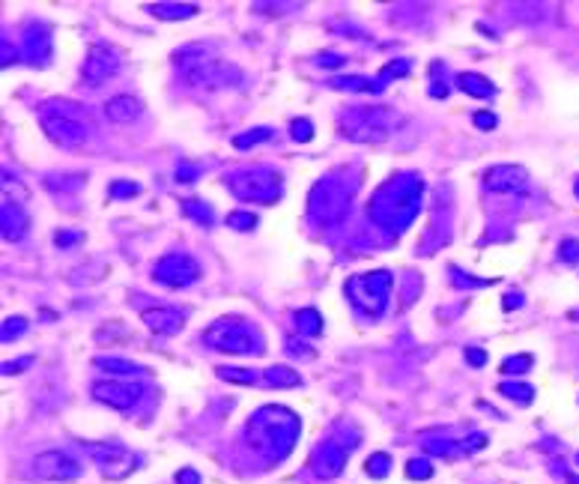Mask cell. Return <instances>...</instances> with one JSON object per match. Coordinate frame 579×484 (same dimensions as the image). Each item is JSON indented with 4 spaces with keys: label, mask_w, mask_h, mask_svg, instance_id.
Wrapping results in <instances>:
<instances>
[{
    "label": "cell",
    "mask_w": 579,
    "mask_h": 484,
    "mask_svg": "<svg viewBox=\"0 0 579 484\" xmlns=\"http://www.w3.org/2000/svg\"><path fill=\"white\" fill-rule=\"evenodd\" d=\"M487 445V436L484 434H475L472 439H466V448H484Z\"/></svg>",
    "instance_id": "681fc988"
},
{
    "label": "cell",
    "mask_w": 579,
    "mask_h": 484,
    "mask_svg": "<svg viewBox=\"0 0 579 484\" xmlns=\"http://www.w3.org/2000/svg\"><path fill=\"white\" fill-rule=\"evenodd\" d=\"M96 367H105V371H111V374H120V376H134V374H143L147 367H141V365H134L129 362V359H116V356H102V359H96Z\"/></svg>",
    "instance_id": "cb8c5ba5"
},
{
    "label": "cell",
    "mask_w": 579,
    "mask_h": 484,
    "mask_svg": "<svg viewBox=\"0 0 579 484\" xmlns=\"http://www.w3.org/2000/svg\"><path fill=\"white\" fill-rule=\"evenodd\" d=\"M141 320L147 323L150 332H159V335H176L179 329H183V311L170 308V305H159V308H147L141 314Z\"/></svg>",
    "instance_id": "e0dca14e"
},
{
    "label": "cell",
    "mask_w": 579,
    "mask_h": 484,
    "mask_svg": "<svg viewBox=\"0 0 579 484\" xmlns=\"http://www.w3.org/2000/svg\"><path fill=\"white\" fill-rule=\"evenodd\" d=\"M227 224H230V228H236V230H254L257 228V215L236 210V212L227 215Z\"/></svg>",
    "instance_id": "e575fe53"
},
{
    "label": "cell",
    "mask_w": 579,
    "mask_h": 484,
    "mask_svg": "<svg viewBox=\"0 0 579 484\" xmlns=\"http://www.w3.org/2000/svg\"><path fill=\"white\" fill-rule=\"evenodd\" d=\"M176 177H179V183H194V177H197V168H194V165H179Z\"/></svg>",
    "instance_id": "f6af8a7d"
},
{
    "label": "cell",
    "mask_w": 579,
    "mask_h": 484,
    "mask_svg": "<svg viewBox=\"0 0 579 484\" xmlns=\"http://www.w3.org/2000/svg\"><path fill=\"white\" fill-rule=\"evenodd\" d=\"M27 365H33L30 356H27V359H18V362H6V365H3V374H21V367H27Z\"/></svg>",
    "instance_id": "bcb514c9"
},
{
    "label": "cell",
    "mask_w": 579,
    "mask_h": 484,
    "mask_svg": "<svg viewBox=\"0 0 579 484\" xmlns=\"http://www.w3.org/2000/svg\"><path fill=\"white\" fill-rule=\"evenodd\" d=\"M81 239H84V233H81V230H57V233H54V242H57L60 248H72V245H78Z\"/></svg>",
    "instance_id": "74e56055"
},
{
    "label": "cell",
    "mask_w": 579,
    "mask_h": 484,
    "mask_svg": "<svg viewBox=\"0 0 579 484\" xmlns=\"http://www.w3.org/2000/svg\"><path fill=\"white\" fill-rule=\"evenodd\" d=\"M39 123L45 134L63 150H75L90 138V117L72 102H48L39 111Z\"/></svg>",
    "instance_id": "3957f363"
},
{
    "label": "cell",
    "mask_w": 579,
    "mask_h": 484,
    "mask_svg": "<svg viewBox=\"0 0 579 484\" xmlns=\"http://www.w3.org/2000/svg\"><path fill=\"white\" fill-rule=\"evenodd\" d=\"M576 461H579V454H576Z\"/></svg>",
    "instance_id": "816d5d0a"
},
{
    "label": "cell",
    "mask_w": 579,
    "mask_h": 484,
    "mask_svg": "<svg viewBox=\"0 0 579 484\" xmlns=\"http://www.w3.org/2000/svg\"><path fill=\"white\" fill-rule=\"evenodd\" d=\"M120 66H123L120 51L111 48V45H105V42H96L93 48L87 51V60H84V81L90 87H99L102 81L116 75Z\"/></svg>",
    "instance_id": "7c38bea8"
},
{
    "label": "cell",
    "mask_w": 579,
    "mask_h": 484,
    "mask_svg": "<svg viewBox=\"0 0 579 484\" xmlns=\"http://www.w3.org/2000/svg\"><path fill=\"white\" fill-rule=\"evenodd\" d=\"M457 87L463 90V93L475 96V99H490L496 93L493 81H487L484 75H478V72H460V75H457Z\"/></svg>",
    "instance_id": "44dd1931"
},
{
    "label": "cell",
    "mask_w": 579,
    "mask_h": 484,
    "mask_svg": "<svg viewBox=\"0 0 579 484\" xmlns=\"http://www.w3.org/2000/svg\"><path fill=\"white\" fill-rule=\"evenodd\" d=\"M36 478H42V481H75L78 475H81V463L75 461L72 454L66 452H42L39 457H36Z\"/></svg>",
    "instance_id": "4fadbf2b"
},
{
    "label": "cell",
    "mask_w": 579,
    "mask_h": 484,
    "mask_svg": "<svg viewBox=\"0 0 579 484\" xmlns=\"http://www.w3.org/2000/svg\"><path fill=\"white\" fill-rule=\"evenodd\" d=\"M421 194L424 183L418 177H392L370 197V219L392 233H403L421 212Z\"/></svg>",
    "instance_id": "6da1fadb"
},
{
    "label": "cell",
    "mask_w": 579,
    "mask_h": 484,
    "mask_svg": "<svg viewBox=\"0 0 579 484\" xmlns=\"http://www.w3.org/2000/svg\"><path fill=\"white\" fill-rule=\"evenodd\" d=\"M332 87L334 90H349V93H379V90H383V81L349 75V78H332Z\"/></svg>",
    "instance_id": "7402d4cb"
},
{
    "label": "cell",
    "mask_w": 579,
    "mask_h": 484,
    "mask_svg": "<svg viewBox=\"0 0 579 484\" xmlns=\"http://www.w3.org/2000/svg\"><path fill=\"white\" fill-rule=\"evenodd\" d=\"M152 278L165 287H188L201 278V263L192 254L174 251V254H165L152 266Z\"/></svg>",
    "instance_id": "30bf717a"
},
{
    "label": "cell",
    "mask_w": 579,
    "mask_h": 484,
    "mask_svg": "<svg viewBox=\"0 0 579 484\" xmlns=\"http://www.w3.org/2000/svg\"><path fill=\"white\" fill-rule=\"evenodd\" d=\"M27 224H30V221H27L21 206L12 203V201H3V239L6 242H18L24 236Z\"/></svg>",
    "instance_id": "d6986e66"
},
{
    "label": "cell",
    "mask_w": 579,
    "mask_h": 484,
    "mask_svg": "<svg viewBox=\"0 0 579 484\" xmlns=\"http://www.w3.org/2000/svg\"><path fill=\"white\" fill-rule=\"evenodd\" d=\"M219 371L221 380H227V383H236V385H260V374L254 371H248V367H215Z\"/></svg>",
    "instance_id": "d4e9b609"
},
{
    "label": "cell",
    "mask_w": 579,
    "mask_h": 484,
    "mask_svg": "<svg viewBox=\"0 0 579 484\" xmlns=\"http://www.w3.org/2000/svg\"><path fill=\"white\" fill-rule=\"evenodd\" d=\"M499 394H505V398L522 403V407L535 401V389H531V385H526V383H502V385H499Z\"/></svg>",
    "instance_id": "83f0119b"
},
{
    "label": "cell",
    "mask_w": 579,
    "mask_h": 484,
    "mask_svg": "<svg viewBox=\"0 0 579 484\" xmlns=\"http://www.w3.org/2000/svg\"><path fill=\"white\" fill-rule=\"evenodd\" d=\"M531 365H535V359H531L529 353L508 356V359H505V362H502V374H526Z\"/></svg>",
    "instance_id": "1f68e13d"
},
{
    "label": "cell",
    "mask_w": 579,
    "mask_h": 484,
    "mask_svg": "<svg viewBox=\"0 0 579 484\" xmlns=\"http://www.w3.org/2000/svg\"><path fill=\"white\" fill-rule=\"evenodd\" d=\"M484 183H487V188H493V192H499V194L526 192L529 174H526V168H520V165H496L484 174Z\"/></svg>",
    "instance_id": "9a60e30c"
},
{
    "label": "cell",
    "mask_w": 579,
    "mask_h": 484,
    "mask_svg": "<svg viewBox=\"0 0 579 484\" xmlns=\"http://www.w3.org/2000/svg\"><path fill=\"white\" fill-rule=\"evenodd\" d=\"M287 350H290L293 356H305V359H311V356H314L311 350H305V344H298L296 338H290V341H287Z\"/></svg>",
    "instance_id": "7dc6e473"
},
{
    "label": "cell",
    "mask_w": 579,
    "mask_h": 484,
    "mask_svg": "<svg viewBox=\"0 0 579 484\" xmlns=\"http://www.w3.org/2000/svg\"><path fill=\"white\" fill-rule=\"evenodd\" d=\"M183 212L188 215V219L201 221L203 228H210V224L215 221V212H212V206H206L203 201H197V197H188V201H183Z\"/></svg>",
    "instance_id": "484cf974"
},
{
    "label": "cell",
    "mask_w": 579,
    "mask_h": 484,
    "mask_svg": "<svg viewBox=\"0 0 579 484\" xmlns=\"http://www.w3.org/2000/svg\"><path fill=\"white\" fill-rule=\"evenodd\" d=\"M343 210H347V192L332 179H320L311 192V215L323 221H338Z\"/></svg>",
    "instance_id": "8fae6325"
},
{
    "label": "cell",
    "mask_w": 579,
    "mask_h": 484,
    "mask_svg": "<svg viewBox=\"0 0 579 484\" xmlns=\"http://www.w3.org/2000/svg\"><path fill=\"white\" fill-rule=\"evenodd\" d=\"M403 75H409V63H406V60H400V63H388V66L379 72V81L385 84L388 78H403Z\"/></svg>",
    "instance_id": "8d00e7d4"
},
{
    "label": "cell",
    "mask_w": 579,
    "mask_h": 484,
    "mask_svg": "<svg viewBox=\"0 0 579 484\" xmlns=\"http://www.w3.org/2000/svg\"><path fill=\"white\" fill-rule=\"evenodd\" d=\"M141 114V102L134 96H114L105 105V117L111 123H134Z\"/></svg>",
    "instance_id": "ac0fdd59"
},
{
    "label": "cell",
    "mask_w": 579,
    "mask_h": 484,
    "mask_svg": "<svg viewBox=\"0 0 579 484\" xmlns=\"http://www.w3.org/2000/svg\"><path fill=\"white\" fill-rule=\"evenodd\" d=\"M24 332H27V320H24V317H6L3 332H0V338H3V344H9V341L21 338Z\"/></svg>",
    "instance_id": "d6a6232c"
},
{
    "label": "cell",
    "mask_w": 579,
    "mask_h": 484,
    "mask_svg": "<svg viewBox=\"0 0 579 484\" xmlns=\"http://www.w3.org/2000/svg\"><path fill=\"white\" fill-rule=\"evenodd\" d=\"M176 66L183 69V78L192 87H227L230 81H239V69L224 60L206 57V45H188L176 51Z\"/></svg>",
    "instance_id": "5b68a950"
},
{
    "label": "cell",
    "mask_w": 579,
    "mask_h": 484,
    "mask_svg": "<svg viewBox=\"0 0 579 484\" xmlns=\"http://www.w3.org/2000/svg\"><path fill=\"white\" fill-rule=\"evenodd\" d=\"M311 466L320 478H338L343 466H347V448H341L338 443H325L314 452Z\"/></svg>",
    "instance_id": "2e32d148"
},
{
    "label": "cell",
    "mask_w": 579,
    "mask_h": 484,
    "mask_svg": "<svg viewBox=\"0 0 579 484\" xmlns=\"http://www.w3.org/2000/svg\"><path fill=\"white\" fill-rule=\"evenodd\" d=\"M302 421L287 407H260L248 421V443L269 461H284L293 452Z\"/></svg>",
    "instance_id": "7a4b0ae2"
},
{
    "label": "cell",
    "mask_w": 579,
    "mask_h": 484,
    "mask_svg": "<svg viewBox=\"0 0 579 484\" xmlns=\"http://www.w3.org/2000/svg\"><path fill=\"white\" fill-rule=\"evenodd\" d=\"M84 448L96 461L99 470H102L105 478L111 481H120L138 470V457L120 443H84Z\"/></svg>",
    "instance_id": "9c48e42d"
},
{
    "label": "cell",
    "mask_w": 579,
    "mask_h": 484,
    "mask_svg": "<svg viewBox=\"0 0 579 484\" xmlns=\"http://www.w3.org/2000/svg\"><path fill=\"white\" fill-rule=\"evenodd\" d=\"M296 326L302 335H320L323 332V317L316 308H302L296 314Z\"/></svg>",
    "instance_id": "4316f807"
},
{
    "label": "cell",
    "mask_w": 579,
    "mask_h": 484,
    "mask_svg": "<svg viewBox=\"0 0 579 484\" xmlns=\"http://www.w3.org/2000/svg\"><path fill=\"white\" fill-rule=\"evenodd\" d=\"M147 9L156 18H165V21H183V18L197 15V6L194 3H152Z\"/></svg>",
    "instance_id": "603a6c76"
},
{
    "label": "cell",
    "mask_w": 579,
    "mask_h": 484,
    "mask_svg": "<svg viewBox=\"0 0 579 484\" xmlns=\"http://www.w3.org/2000/svg\"><path fill=\"white\" fill-rule=\"evenodd\" d=\"M108 194L111 197H134V194H141V185L134 183V179H116V183L108 185Z\"/></svg>",
    "instance_id": "836d02e7"
},
{
    "label": "cell",
    "mask_w": 579,
    "mask_h": 484,
    "mask_svg": "<svg viewBox=\"0 0 579 484\" xmlns=\"http://www.w3.org/2000/svg\"><path fill=\"white\" fill-rule=\"evenodd\" d=\"M290 132H293V138H296V141L307 143V141L314 138V123H311V120H293V125H290Z\"/></svg>",
    "instance_id": "d590c367"
},
{
    "label": "cell",
    "mask_w": 579,
    "mask_h": 484,
    "mask_svg": "<svg viewBox=\"0 0 579 484\" xmlns=\"http://www.w3.org/2000/svg\"><path fill=\"white\" fill-rule=\"evenodd\" d=\"M203 344H210L212 350H219V353H230V356H260V353H266L263 335L239 317L215 320L212 326L203 332Z\"/></svg>",
    "instance_id": "277c9868"
},
{
    "label": "cell",
    "mask_w": 579,
    "mask_h": 484,
    "mask_svg": "<svg viewBox=\"0 0 579 484\" xmlns=\"http://www.w3.org/2000/svg\"><path fill=\"white\" fill-rule=\"evenodd\" d=\"M400 123L388 108H349L341 114V134L356 143H385Z\"/></svg>",
    "instance_id": "8992f818"
},
{
    "label": "cell",
    "mask_w": 579,
    "mask_h": 484,
    "mask_svg": "<svg viewBox=\"0 0 579 484\" xmlns=\"http://www.w3.org/2000/svg\"><path fill=\"white\" fill-rule=\"evenodd\" d=\"M406 475H409L412 481H427L433 475V463L427 457H412V461L406 463Z\"/></svg>",
    "instance_id": "4dcf8cb0"
},
{
    "label": "cell",
    "mask_w": 579,
    "mask_h": 484,
    "mask_svg": "<svg viewBox=\"0 0 579 484\" xmlns=\"http://www.w3.org/2000/svg\"><path fill=\"white\" fill-rule=\"evenodd\" d=\"M93 398L99 403H108L114 410H132L141 398V385L138 383H120V380H99L93 383Z\"/></svg>",
    "instance_id": "5bb4252c"
},
{
    "label": "cell",
    "mask_w": 579,
    "mask_h": 484,
    "mask_svg": "<svg viewBox=\"0 0 579 484\" xmlns=\"http://www.w3.org/2000/svg\"><path fill=\"white\" fill-rule=\"evenodd\" d=\"M316 66H323V69H338V66H343V57L341 54H320V57H316Z\"/></svg>",
    "instance_id": "60d3db41"
},
{
    "label": "cell",
    "mask_w": 579,
    "mask_h": 484,
    "mask_svg": "<svg viewBox=\"0 0 579 484\" xmlns=\"http://www.w3.org/2000/svg\"><path fill=\"white\" fill-rule=\"evenodd\" d=\"M176 484H201V475H197L192 466H183V470L176 472Z\"/></svg>",
    "instance_id": "7bdbcfd3"
},
{
    "label": "cell",
    "mask_w": 579,
    "mask_h": 484,
    "mask_svg": "<svg viewBox=\"0 0 579 484\" xmlns=\"http://www.w3.org/2000/svg\"><path fill=\"white\" fill-rule=\"evenodd\" d=\"M520 305H522V296L520 293H508V296H505V311L520 308Z\"/></svg>",
    "instance_id": "c3c4849f"
},
{
    "label": "cell",
    "mask_w": 579,
    "mask_h": 484,
    "mask_svg": "<svg viewBox=\"0 0 579 484\" xmlns=\"http://www.w3.org/2000/svg\"><path fill=\"white\" fill-rule=\"evenodd\" d=\"M230 192L239 201H254V203H272L281 197V177L269 168H248L239 170L227 179Z\"/></svg>",
    "instance_id": "ba28073f"
},
{
    "label": "cell",
    "mask_w": 579,
    "mask_h": 484,
    "mask_svg": "<svg viewBox=\"0 0 579 484\" xmlns=\"http://www.w3.org/2000/svg\"><path fill=\"white\" fill-rule=\"evenodd\" d=\"M466 359H469V365H475V367H484L487 365V353L481 347H469L466 350Z\"/></svg>",
    "instance_id": "b9f144b4"
},
{
    "label": "cell",
    "mask_w": 579,
    "mask_h": 484,
    "mask_svg": "<svg viewBox=\"0 0 579 484\" xmlns=\"http://www.w3.org/2000/svg\"><path fill=\"white\" fill-rule=\"evenodd\" d=\"M392 287H394V278L388 269H376V272H361V275H352L347 284H343V293L347 299L356 305L361 314L367 317H379L388 305V296H392Z\"/></svg>",
    "instance_id": "52a82bcc"
},
{
    "label": "cell",
    "mask_w": 579,
    "mask_h": 484,
    "mask_svg": "<svg viewBox=\"0 0 579 484\" xmlns=\"http://www.w3.org/2000/svg\"><path fill=\"white\" fill-rule=\"evenodd\" d=\"M424 448H427L430 454H439V457H454L457 454V448L451 443H424Z\"/></svg>",
    "instance_id": "f35d334b"
},
{
    "label": "cell",
    "mask_w": 579,
    "mask_h": 484,
    "mask_svg": "<svg viewBox=\"0 0 579 484\" xmlns=\"http://www.w3.org/2000/svg\"><path fill=\"white\" fill-rule=\"evenodd\" d=\"M272 138V129H266V125H260V129H248L233 138V147L236 150H248V147H257V143H263Z\"/></svg>",
    "instance_id": "f1b7e54d"
},
{
    "label": "cell",
    "mask_w": 579,
    "mask_h": 484,
    "mask_svg": "<svg viewBox=\"0 0 579 484\" xmlns=\"http://www.w3.org/2000/svg\"><path fill=\"white\" fill-rule=\"evenodd\" d=\"M475 125H478V129H496V117L487 114V111H478L475 114Z\"/></svg>",
    "instance_id": "ee69618b"
},
{
    "label": "cell",
    "mask_w": 579,
    "mask_h": 484,
    "mask_svg": "<svg viewBox=\"0 0 579 484\" xmlns=\"http://www.w3.org/2000/svg\"><path fill=\"white\" fill-rule=\"evenodd\" d=\"M562 260H567V263H576V260H579V242H573V239H565L562 242Z\"/></svg>",
    "instance_id": "ab89813d"
},
{
    "label": "cell",
    "mask_w": 579,
    "mask_h": 484,
    "mask_svg": "<svg viewBox=\"0 0 579 484\" xmlns=\"http://www.w3.org/2000/svg\"><path fill=\"white\" fill-rule=\"evenodd\" d=\"M298 383H302L298 371H293L287 365H272L260 374V385H269V389H296Z\"/></svg>",
    "instance_id": "ffe728a7"
},
{
    "label": "cell",
    "mask_w": 579,
    "mask_h": 484,
    "mask_svg": "<svg viewBox=\"0 0 579 484\" xmlns=\"http://www.w3.org/2000/svg\"><path fill=\"white\" fill-rule=\"evenodd\" d=\"M365 470H367V475H374V478H385V475L392 472V457H388L385 452L370 454L367 463H365Z\"/></svg>",
    "instance_id": "f546056e"
},
{
    "label": "cell",
    "mask_w": 579,
    "mask_h": 484,
    "mask_svg": "<svg viewBox=\"0 0 579 484\" xmlns=\"http://www.w3.org/2000/svg\"><path fill=\"white\" fill-rule=\"evenodd\" d=\"M573 192H576V197H579V179H576V185H573Z\"/></svg>",
    "instance_id": "f907efd6"
}]
</instances>
